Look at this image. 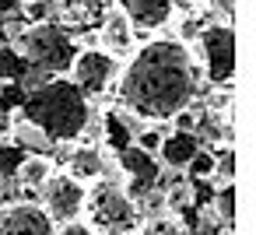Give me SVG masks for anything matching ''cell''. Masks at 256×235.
Masks as SVG:
<instances>
[{
    "mask_svg": "<svg viewBox=\"0 0 256 235\" xmlns=\"http://www.w3.org/2000/svg\"><path fill=\"white\" fill-rule=\"evenodd\" d=\"M116 78V95L126 116L165 123L193 106L200 70L186 42L151 39L123 64Z\"/></svg>",
    "mask_w": 256,
    "mask_h": 235,
    "instance_id": "cell-1",
    "label": "cell"
},
{
    "mask_svg": "<svg viewBox=\"0 0 256 235\" xmlns=\"http://www.w3.org/2000/svg\"><path fill=\"white\" fill-rule=\"evenodd\" d=\"M22 120L32 123L50 144H74L92 123V106L70 78H50L22 98Z\"/></svg>",
    "mask_w": 256,
    "mask_h": 235,
    "instance_id": "cell-2",
    "label": "cell"
},
{
    "mask_svg": "<svg viewBox=\"0 0 256 235\" xmlns=\"http://www.w3.org/2000/svg\"><path fill=\"white\" fill-rule=\"evenodd\" d=\"M84 210H88V221L84 224L95 235H130L137 228V204L112 179H98L88 190Z\"/></svg>",
    "mask_w": 256,
    "mask_h": 235,
    "instance_id": "cell-3",
    "label": "cell"
},
{
    "mask_svg": "<svg viewBox=\"0 0 256 235\" xmlns=\"http://www.w3.org/2000/svg\"><path fill=\"white\" fill-rule=\"evenodd\" d=\"M74 39L60 28V25H28V32L22 36V56L28 60V67H39L50 78H64L74 64Z\"/></svg>",
    "mask_w": 256,
    "mask_h": 235,
    "instance_id": "cell-4",
    "label": "cell"
},
{
    "mask_svg": "<svg viewBox=\"0 0 256 235\" xmlns=\"http://www.w3.org/2000/svg\"><path fill=\"white\" fill-rule=\"evenodd\" d=\"M200 60H204V78L214 88H228L235 78V28L228 22H214L200 28Z\"/></svg>",
    "mask_w": 256,
    "mask_h": 235,
    "instance_id": "cell-5",
    "label": "cell"
},
{
    "mask_svg": "<svg viewBox=\"0 0 256 235\" xmlns=\"http://www.w3.org/2000/svg\"><path fill=\"white\" fill-rule=\"evenodd\" d=\"M70 81L81 88L84 98H95V95H106L112 84H116V74H120V64L112 53H106L102 46H84L74 53V64H70Z\"/></svg>",
    "mask_w": 256,
    "mask_h": 235,
    "instance_id": "cell-6",
    "label": "cell"
},
{
    "mask_svg": "<svg viewBox=\"0 0 256 235\" xmlns=\"http://www.w3.org/2000/svg\"><path fill=\"white\" fill-rule=\"evenodd\" d=\"M84 196L88 186H81L78 179H70L67 172H53L42 182V210L50 214L53 224H67V221H81L84 214Z\"/></svg>",
    "mask_w": 256,
    "mask_h": 235,
    "instance_id": "cell-7",
    "label": "cell"
},
{
    "mask_svg": "<svg viewBox=\"0 0 256 235\" xmlns=\"http://www.w3.org/2000/svg\"><path fill=\"white\" fill-rule=\"evenodd\" d=\"M120 172H123V190H126V196L134 200V196H148V193H154V186H158V179H162V165H158V158L154 154H148V151H140V148H126V151H120Z\"/></svg>",
    "mask_w": 256,
    "mask_h": 235,
    "instance_id": "cell-8",
    "label": "cell"
},
{
    "mask_svg": "<svg viewBox=\"0 0 256 235\" xmlns=\"http://www.w3.org/2000/svg\"><path fill=\"white\" fill-rule=\"evenodd\" d=\"M0 235H56V224L39 204L18 200L0 207Z\"/></svg>",
    "mask_w": 256,
    "mask_h": 235,
    "instance_id": "cell-9",
    "label": "cell"
},
{
    "mask_svg": "<svg viewBox=\"0 0 256 235\" xmlns=\"http://www.w3.org/2000/svg\"><path fill=\"white\" fill-rule=\"evenodd\" d=\"M120 14L130 22V28H162L176 14V0H116Z\"/></svg>",
    "mask_w": 256,
    "mask_h": 235,
    "instance_id": "cell-10",
    "label": "cell"
},
{
    "mask_svg": "<svg viewBox=\"0 0 256 235\" xmlns=\"http://www.w3.org/2000/svg\"><path fill=\"white\" fill-rule=\"evenodd\" d=\"M204 144H200V134H193V130H172V134H165L162 137V144H158V162L165 165V168H176V172H182L186 165H190V158L200 151Z\"/></svg>",
    "mask_w": 256,
    "mask_h": 235,
    "instance_id": "cell-11",
    "label": "cell"
},
{
    "mask_svg": "<svg viewBox=\"0 0 256 235\" xmlns=\"http://www.w3.org/2000/svg\"><path fill=\"white\" fill-rule=\"evenodd\" d=\"M67 176H70V179H78L81 186L98 182V179L106 176V162H102L98 148H92V144L74 148V151H70V158H67Z\"/></svg>",
    "mask_w": 256,
    "mask_h": 235,
    "instance_id": "cell-12",
    "label": "cell"
},
{
    "mask_svg": "<svg viewBox=\"0 0 256 235\" xmlns=\"http://www.w3.org/2000/svg\"><path fill=\"white\" fill-rule=\"evenodd\" d=\"M102 50L106 53H123V50H130L134 46V28H130V22L116 11V14H109L106 18V25H102Z\"/></svg>",
    "mask_w": 256,
    "mask_h": 235,
    "instance_id": "cell-13",
    "label": "cell"
},
{
    "mask_svg": "<svg viewBox=\"0 0 256 235\" xmlns=\"http://www.w3.org/2000/svg\"><path fill=\"white\" fill-rule=\"evenodd\" d=\"M53 176V162L46 154H25V162L18 165L14 179L25 186V190H42V182Z\"/></svg>",
    "mask_w": 256,
    "mask_h": 235,
    "instance_id": "cell-14",
    "label": "cell"
},
{
    "mask_svg": "<svg viewBox=\"0 0 256 235\" xmlns=\"http://www.w3.org/2000/svg\"><path fill=\"white\" fill-rule=\"evenodd\" d=\"M102 134H106V144L120 154V151H126L130 144H134V130H130V123H126V116L123 112H116V109H109L106 116H102Z\"/></svg>",
    "mask_w": 256,
    "mask_h": 235,
    "instance_id": "cell-15",
    "label": "cell"
},
{
    "mask_svg": "<svg viewBox=\"0 0 256 235\" xmlns=\"http://www.w3.org/2000/svg\"><path fill=\"white\" fill-rule=\"evenodd\" d=\"M228 232L232 228H224L210 207H190V228H186V235H228Z\"/></svg>",
    "mask_w": 256,
    "mask_h": 235,
    "instance_id": "cell-16",
    "label": "cell"
},
{
    "mask_svg": "<svg viewBox=\"0 0 256 235\" xmlns=\"http://www.w3.org/2000/svg\"><path fill=\"white\" fill-rule=\"evenodd\" d=\"M210 210L218 214V221H221L224 228H232V221H235V186H232V182H224V186L214 190Z\"/></svg>",
    "mask_w": 256,
    "mask_h": 235,
    "instance_id": "cell-17",
    "label": "cell"
},
{
    "mask_svg": "<svg viewBox=\"0 0 256 235\" xmlns=\"http://www.w3.org/2000/svg\"><path fill=\"white\" fill-rule=\"evenodd\" d=\"M134 235H186V224L176 214H158V218H148L140 228H134Z\"/></svg>",
    "mask_w": 256,
    "mask_h": 235,
    "instance_id": "cell-18",
    "label": "cell"
},
{
    "mask_svg": "<svg viewBox=\"0 0 256 235\" xmlns=\"http://www.w3.org/2000/svg\"><path fill=\"white\" fill-rule=\"evenodd\" d=\"M28 60L22 56V53H14V50H4L0 53V74H4V81H25L28 78Z\"/></svg>",
    "mask_w": 256,
    "mask_h": 235,
    "instance_id": "cell-19",
    "label": "cell"
},
{
    "mask_svg": "<svg viewBox=\"0 0 256 235\" xmlns=\"http://www.w3.org/2000/svg\"><path fill=\"white\" fill-rule=\"evenodd\" d=\"M186 176H190V182H200V179H214V151H207V148H200L193 158H190V165L182 168Z\"/></svg>",
    "mask_w": 256,
    "mask_h": 235,
    "instance_id": "cell-20",
    "label": "cell"
},
{
    "mask_svg": "<svg viewBox=\"0 0 256 235\" xmlns=\"http://www.w3.org/2000/svg\"><path fill=\"white\" fill-rule=\"evenodd\" d=\"M25 154H28V151H22V148L11 144V140L0 144V179H14V172H18V165L25 162Z\"/></svg>",
    "mask_w": 256,
    "mask_h": 235,
    "instance_id": "cell-21",
    "label": "cell"
},
{
    "mask_svg": "<svg viewBox=\"0 0 256 235\" xmlns=\"http://www.w3.org/2000/svg\"><path fill=\"white\" fill-rule=\"evenodd\" d=\"M162 130L158 126H148V130H137L134 134V148H140V151H148V154H158V144H162Z\"/></svg>",
    "mask_w": 256,
    "mask_h": 235,
    "instance_id": "cell-22",
    "label": "cell"
},
{
    "mask_svg": "<svg viewBox=\"0 0 256 235\" xmlns=\"http://www.w3.org/2000/svg\"><path fill=\"white\" fill-rule=\"evenodd\" d=\"M25 14H28L32 25H42L46 14H50V4H46V0H25Z\"/></svg>",
    "mask_w": 256,
    "mask_h": 235,
    "instance_id": "cell-23",
    "label": "cell"
},
{
    "mask_svg": "<svg viewBox=\"0 0 256 235\" xmlns=\"http://www.w3.org/2000/svg\"><path fill=\"white\" fill-rule=\"evenodd\" d=\"M56 235H95L84 221H67V224H56Z\"/></svg>",
    "mask_w": 256,
    "mask_h": 235,
    "instance_id": "cell-24",
    "label": "cell"
},
{
    "mask_svg": "<svg viewBox=\"0 0 256 235\" xmlns=\"http://www.w3.org/2000/svg\"><path fill=\"white\" fill-rule=\"evenodd\" d=\"M11 123H14L11 109H4V106H0V137H8V134H11Z\"/></svg>",
    "mask_w": 256,
    "mask_h": 235,
    "instance_id": "cell-25",
    "label": "cell"
},
{
    "mask_svg": "<svg viewBox=\"0 0 256 235\" xmlns=\"http://www.w3.org/2000/svg\"><path fill=\"white\" fill-rule=\"evenodd\" d=\"M64 4H67V8H78V4H84V0H64Z\"/></svg>",
    "mask_w": 256,
    "mask_h": 235,
    "instance_id": "cell-26",
    "label": "cell"
},
{
    "mask_svg": "<svg viewBox=\"0 0 256 235\" xmlns=\"http://www.w3.org/2000/svg\"><path fill=\"white\" fill-rule=\"evenodd\" d=\"M0 25H4V22H0Z\"/></svg>",
    "mask_w": 256,
    "mask_h": 235,
    "instance_id": "cell-27",
    "label": "cell"
}]
</instances>
